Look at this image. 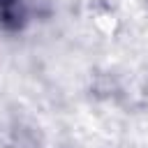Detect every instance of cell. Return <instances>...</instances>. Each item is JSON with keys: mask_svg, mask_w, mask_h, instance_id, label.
Here are the masks:
<instances>
[{"mask_svg": "<svg viewBox=\"0 0 148 148\" xmlns=\"http://www.w3.org/2000/svg\"><path fill=\"white\" fill-rule=\"evenodd\" d=\"M23 0H0V23L5 28H18L23 23Z\"/></svg>", "mask_w": 148, "mask_h": 148, "instance_id": "6da1fadb", "label": "cell"}]
</instances>
